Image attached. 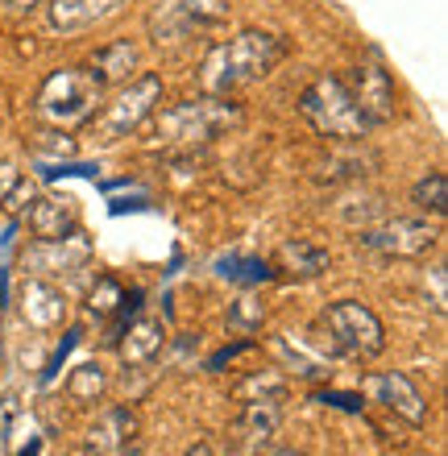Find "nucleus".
I'll list each match as a JSON object with an SVG mask.
<instances>
[{
  "mask_svg": "<svg viewBox=\"0 0 448 456\" xmlns=\"http://www.w3.org/2000/svg\"><path fill=\"white\" fill-rule=\"evenodd\" d=\"M287 54H291V46L279 34L241 29V34H232L229 42H216L204 54V62H200V87H204L208 96H232L237 87L262 84Z\"/></svg>",
  "mask_w": 448,
  "mask_h": 456,
  "instance_id": "1",
  "label": "nucleus"
},
{
  "mask_svg": "<svg viewBox=\"0 0 448 456\" xmlns=\"http://www.w3.org/2000/svg\"><path fill=\"white\" fill-rule=\"evenodd\" d=\"M241 117V104H232L229 96L183 100L170 109H154L150 142L162 145V150H195V145H208L212 137H220L224 129H237Z\"/></svg>",
  "mask_w": 448,
  "mask_h": 456,
  "instance_id": "2",
  "label": "nucleus"
},
{
  "mask_svg": "<svg viewBox=\"0 0 448 456\" xmlns=\"http://www.w3.org/2000/svg\"><path fill=\"white\" fill-rule=\"evenodd\" d=\"M299 117L312 125L328 142H365L370 125H365L362 109L353 104L349 87L340 75H315L312 84L299 92Z\"/></svg>",
  "mask_w": 448,
  "mask_h": 456,
  "instance_id": "3",
  "label": "nucleus"
},
{
  "mask_svg": "<svg viewBox=\"0 0 448 456\" xmlns=\"http://www.w3.org/2000/svg\"><path fill=\"white\" fill-rule=\"evenodd\" d=\"M315 332L324 337L328 353L340 361H374L387 348L382 320L357 299L328 303L324 312H320V320H315Z\"/></svg>",
  "mask_w": 448,
  "mask_h": 456,
  "instance_id": "4",
  "label": "nucleus"
},
{
  "mask_svg": "<svg viewBox=\"0 0 448 456\" xmlns=\"http://www.w3.org/2000/svg\"><path fill=\"white\" fill-rule=\"evenodd\" d=\"M158 104H162V75H154V71L134 75L129 84L117 87V96L100 104L96 117L87 120L92 145H117V142H125L129 133H137L150 117H154Z\"/></svg>",
  "mask_w": 448,
  "mask_h": 456,
  "instance_id": "5",
  "label": "nucleus"
},
{
  "mask_svg": "<svg viewBox=\"0 0 448 456\" xmlns=\"http://www.w3.org/2000/svg\"><path fill=\"white\" fill-rule=\"evenodd\" d=\"M104 87L87 75V67H59L37 92V117L50 129H84L104 104Z\"/></svg>",
  "mask_w": 448,
  "mask_h": 456,
  "instance_id": "6",
  "label": "nucleus"
},
{
  "mask_svg": "<svg viewBox=\"0 0 448 456\" xmlns=\"http://www.w3.org/2000/svg\"><path fill=\"white\" fill-rule=\"evenodd\" d=\"M229 17V0H158L150 9V37L162 50H183L195 37H208Z\"/></svg>",
  "mask_w": 448,
  "mask_h": 456,
  "instance_id": "7",
  "label": "nucleus"
},
{
  "mask_svg": "<svg viewBox=\"0 0 448 456\" xmlns=\"http://www.w3.org/2000/svg\"><path fill=\"white\" fill-rule=\"evenodd\" d=\"M357 245L387 262H424L440 245V224L428 216H390L365 224L357 232Z\"/></svg>",
  "mask_w": 448,
  "mask_h": 456,
  "instance_id": "8",
  "label": "nucleus"
},
{
  "mask_svg": "<svg viewBox=\"0 0 448 456\" xmlns=\"http://www.w3.org/2000/svg\"><path fill=\"white\" fill-rule=\"evenodd\" d=\"M340 79H345L353 104L362 109V117H365L370 129H382V125H390V120L399 117V92H395V79H390V71L374 59V54H370L365 62H357V67H353L349 75H340Z\"/></svg>",
  "mask_w": 448,
  "mask_h": 456,
  "instance_id": "9",
  "label": "nucleus"
},
{
  "mask_svg": "<svg viewBox=\"0 0 448 456\" xmlns=\"http://www.w3.org/2000/svg\"><path fill=\"white\" fill-rule=\"evenodd\" d=\"M92 262V245L87 237L75 228L67 237L54 240H34L29 249L21 253V270L29 278H46V282H59V278H75L79 270H87Z\"/></svg>",
  "mask_w": 448,
  "mask_h": 456,
  "instance_id": "10",
  "label": "nucleus"
},
{
  "mask_svg": "<svg viewBox=\"0 0 448 456\" xmlns=\"http://www.w3.org/2000/svg\"><path fill=\"white\" fill-rule=\"evenodd\" d=\"M365 398L378 403V407H387L390 415H399L403 423H411V428H424L428 423V398L419 395V386L407 378V373L390 370V373H370L362 382Z\"/></svg>",
  "mask_w": 448,
  "mask_h": 456,
  "instance_id": "11",
  "label": "nucleus"
},
{
  "mask_svg": "<svg viewBox=\"0 0 448 456\" xmlns=\"http://www.w3.org/2000/svg\"><path fill=\"white\" fill-rule=\"evenodd\" d=\"M17 315L34 332H54L59 324H67V295L46 278L25 274L21 287H17Z\"/></svg>",
  "mask_w": 448,
  "mask_h": 456,
  "instance_id": "12",
  "label": "nucleus"
},
{
  "mask_svg": "<svg viewBox=\"0 0 448 456\" xmlns=\"http://www.w3.org/2000/svg\"><path fill=\"white\" fill-rule=\"evenodd\" d=\"M134 436H137V415L129 407L100 411L96 419L87 423V432H84V456L125 452V448H134Z\"/></svg>",
  "mask_w": 448,
  "mask_h": 456,
  "instance_id": "13",
  "label": "nucleus"
},
{
  "mask_svg": "<svg viewBox=\"0 0 448 456\" xmlns=\"http://www.w3.org/2000/svg\"><path fill=\"white\" fill-rule=\"evenodd\" d=\"M25 220H29L34 240H54L79 228L71 195H34V204L25 208Z\"/></svg>",
  "mask_w": 448,
  "mask_h": 456,
  "instance_id": "14",
  "label": "nucleus"
},
{
  "mask_svg": "<svg viewBox=\"0 0 448 456\" xmlns=\"http://www.w3.org/2000/svg\"><path fill=\"white\" fill-rule=\"evenodd\" d=\"M137 67H142V54H137L134 42H112V46H104V50H96V54H92L87 75H92V79L109 92V87L129 84Z\"/></svg>",
  "mask_w": 448,
  "mask_h": 456,
  "instance_id": "15",
  "label": "nucleus"
},
{
  "mask_svg": "<svg viewBox=\"0 0 448 456\" xmlns=\"http://www.w3.org/2000/svg\"><path fill=\"white\" fill-rule=\"evenodd\" d=\"M167 345V324L158 315H137L134 324L121 332V361L125 365H150Z\"/></svg>",
  "mask_w": 448,
  "mask_h": 456,
  "instance_id": "16",
  "label": "nucleus"
},
{
  "mask_svg": "<svg viewBox=\"0 0 448 456\" xmlns=\"http://www.w3.org/2000/svg\"><path fill=\"white\" fill-rule=\"evenodd\" d=\"M121 4H129V0H50L46 12L59 34H75V29H87V25L112 17Z\"/></svg>",
  "mask_w": 448,
  "mask_h": 456,
  "instance_id": "17",
  "label": "nucleus"
},
{
  "mask_svg": "<svg viewBox=\"0 0 448 456\" xmlns=\"http://www.w3.org/2000/svg\"><path fill=\"white\" fill-rule=\"evenodd\" d=\"M337 150L320 162V175L324 179H365L374 175L370 167H378V154L365 142H332Z\"/></svg>",
  "mask_w": 448,
  "mask_h": 456,
  "instance_id": "18",
  "label": "nucleus"
},
{
  "mask_svg": "<svg viewBox=\"0 0 448 456\" xmlns=\"http://www.w3.org/2000/svg\"><path fill=\"white\" fill-rule=\"evenodd\" d=\"M279 432V403H241V415H237V436L241 444L266 448Z\"/></svg>",
  "mask_w": 448,
  "mask_h": 456,
  "instance_id": "19",
  "label": "nucleus"
},
{
  "mask_svg": "<svg viewBox=\"0 0 448 456\" xmlns=\"http://www.w3.org/2000/svg\"><path fill=\"white\" fill-rule=\"evenodd\" d=\"M279 265L295 278H320V274H328L332 257H328V249H320L315 240H287L279 249Z\"/></svg>",
  "mask_w": 448,
  "mask_h": 456,
  "instance_id": "20",
  "label": "nucleus"
},
{
  "mask_svg": "<svg viewBox=\"0 0 448 456\" xmlns=\"http://www.w3.org/2000/svg\"><path fill=\"white\" fill-rule=\"evenodd\" d=\"M411 204L415 212H424V216H444L448 212V175L444 170H428L424 179L411 187Z\"/></svg>",
  "mask_w": 448,
  "mask_h": 456,
  "instance_id": "21",
  "label": "nucleus"
},
{
  "mask_svg": "<svg viewBox=\"0 0 448 456\" xmlns=\"http://www.w3.org/2000/svg\"><path fill=\"white\" fill-rule=\"evenodd\" d=\"M104 390H109V373H104L100 361H84V365H75L71 378H67V395H71L75 403H100Z\"/></svg>",
  "mask_w": 448,
  "mask_h": 456,
  "instance_id": "22",
  "label": "nucleus"
},
{
  "mask_svg": "<svg viewBox=\"0 0 448 456\" xmlns=\"http://www.w3.org/2000/svg\"><path fill=\"white\" fill-rule=\"evenodd\" d=\"M125 303V290H121V282L117 278H96V287H92V295H87V307L96 315H109V312H117Z\"/></svg>",
  "mask_w": 448,
  "mask_h": 456,
  "instance_id": "23",
  "label": "nucleus"
},
{
  "mask_svg": "<svg viewBox=\"0 0 448 456\" xmlns=\"http://www.w3.org/2000/svg\"><path fill=\"white\" fill-rule=\"evenodd\" d=\"M262 320H266V307L257 299H237L229 312V328H237V332H254V328H262Z\"/></svg>",
  "mask_w": 448,
  "mask_h": 456,
  "instance_id": "24",
  "label": "nucleus"
},
{
  "mask_svg": "<svg viewBox=\"0 0 448 456\" xmlns=\"http://www.w3.org/2000/svg\"><path fill=\"white\" fill-rule=\"evenodd\" d=\"M34 150L50 158H75V137H67V129H46V133H37Z\"/></svg>",
  "mask_w": 448,
  "mask_h": 456,
  "instance_id": "25",
  "label": "nucleus"
},
{
  "mask_svg": "<svg viewBox=\"0 0 448 456\" xmlns=\"http://www.w3.org/2000/svg\"><path fill=\"white\" fill-rule=\"evenodd\" d=\"M448 274H444V265H432L424 274V290H432V312L444 315L448 312Z\"/></svg>",
  "mask_w": 448,
  "mask_h": 456,
  "instance_id": "26",
  "label": "nucleus"
},
{
  "mask_svg": "<svg viewBox=\"0 0 448 456\" xmlns=\"http://www.w3.org/2000/svg\"><path fill=\"white\" fill-rule=\"evenodd\" d=\"M17 183H21L17 167H0V204H4V200H9V195L17 191Z\"/></svg>",
  "mask_w": 448,
  "mask_h": 456,
  "instance_id": "27",
  "label": "nucleus"
},
{
  "mask_svg": "<svg viewBox=\"0 0 448 456\" xmlns=\"http://www.w3.org/2000/svg\"><path fill=\"white\" fill-rule=\"evenodd\" d=\"M257 456H303V452H295V448H282V444L279 448L266 444V448H257Z\"/></svg>",
  "mask_w": 448,
  "mask_h": 456,
  "instance_id": "28",
  "label": "nucleus"
},
{
  "mask_svg": "<svg viewBox=\"0 0 448 456\" xmlns=\"http://www.w3.org/2000/svg\"><path fill=\"white\" fill-rule=\"evenodd\" d=\"M9 9H34V4H42V0H4Z\"/></svg>",
  "mask_w": 448,
  "mask_h": 456,
  "instance_id": "29",
  "label": "nucleus"
},
{
  "mask_svg": "<svg viewBox=\"0 0 448 456\" xmlns=\"http://www.w3.org/2000/svg\"><path fill=\"white\" fill-rule=\"evenodd\" d=\"M112 456H142V448L134 444V448H125V452H112Z\"/></svg>",
  "mask_w": 448,
  "mask_h": 456,
  "instance_id": "30",
  "label": "nucleus"
},
{
  "mask_svg": "<svg viewBox=\"0 0 448 456\" xmlns=\"http://www.w3.org/2000/svg\"><path fill=\"white\" fill-rule=\"evenodd\" d=\"M187 456H208V448L200 444V448H191V452H187Z\"/></svg>",
  "mask_w": 448,
  "mask_h": 456,
  "instance_id": "31",
  "label": "nucleus"
},
{
  "mask_svg": "<svg viewBox=\"0 0 448 456\" xmlns=\"http://www.w3.org/2000/svg\"><path fill=\"white\" fill-rule=\"evenodd\" d=\"M0 129H4V117H0Z\"/></svg>",
  "mask_w": 448,
  "mask_h": 456,
  "instance_id": "32",
  "label": "nucleus"
}]
</instances>
